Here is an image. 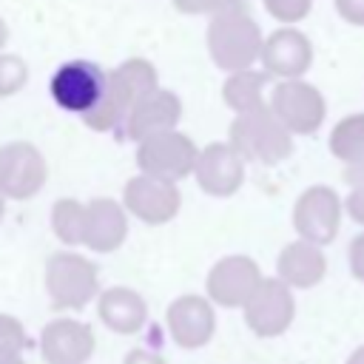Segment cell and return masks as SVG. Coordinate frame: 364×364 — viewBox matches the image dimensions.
<instances>
[{
    "label": "cell",
    "instance_id": "obj_1",
    "mask_svg": "<svg viewBox=\"0 0 364 364\" xmlns=\"http://www.w3.org/2000/svg\"><path fill=\"white\" fill-rule=\"evenodd\" d=\"M156 88H159V77H156L154 63H148L145 57H131L108 74V85H105L100 105L82 119L94 131H114L125 125L131 111L145 97H151Z\"/></svg>",
    "mask_w": 364,
    "mask_h": 364
},
{
    "label": "cell",
    "instance_id": "obj_2",
    "mask_svg": "<svg viewBox=\"0 0 364 364\" xmlns=\"http://www.w3.org/2000/svg\"><path fill=\"white\" fill-rule=\"evenodd\" d=\"M205 43L216 68H222L225 74H236L253 68V63L262 60L264 37L259 23L245 9H233L219 17H210Z\"/></svg>",
    "mask_w": 364,
    "mask_h": 364
},
{
    "label": "cell",
    "instance_id": "obj_3",
    "mask_svg": "<svg viewBox=\"0 0 364 364\" xmlns=\"http://www.w3.org/2000/svg\"><path fill=\"white\" fill-rule=\"evenodd\" d=\"M228 142L245 162L259 165H279L293 154V134L276 119L267 105L259 111L236 114L228 128Z\"/></svg>",
    "mask_w": 364,
    "mask_h": 364
},
{
    "label": "cell",
    "instance_id": "obj_4",
    "mask_svg": "<svg viewBox=\"0 0 364 364\" xmlns=\"http://www.w3.org/2000/svg\"><path fill=\"white\" fill-rule=\"evenodd\" d=\"M267 108L293 136H310L324 125L327 100L307 80H284L276 82L267 100Z\"/></svg>",
    "mask_w": 364,
    "mask_h": 364
},
{
    "label": "cell",
    "instance_id": "obj_5",
    "mask_svg": "<svg viewBox=\"0 0 364 364\" xmlns=\"http://www.w3.org/2000/svg\"><path fill=\"white\" fill-rule=\"evenodd\" d=\"M344 216V199L330 185H310L299 193L293 205V228L299 239L310 245H330L338 236Z\"/></svg>",
    "mask_w": 364,
    "mask_h": 364
},
{
    "label": "cell",
    "instance_id": "obj_6",
    "mask_svg": "<svg viewBox=\"0 0 364 364\" xmlns=\"http://www.w3.org/2000/svg\"><path fill=\"white\" fill-rule=\"evenodd\" d=\"M196 159H199V148L196 142L182 134V131H171V134H159L148 142H142L136 148V165L145 176L162 179V182H179L182 176L196 171Z\"/></svg>",
    "mask_w": 364,
    "mask_h": 364
},
{
    "label": "cell",
    "instance_id": "obj_7",
    "mask_svg": "<svg viewBox=\"0 0 364 364\" xmlns=\"http://www.w3.org/2000/svg\"><path fill=\"white\" fill-rule=\"evenodd\" d=\"M105 85H108V74L91 63V60H71V63H63L54 77H51V97L60 108L65 111H74V114H91L102 94H105Z\"/></svg>",
    "mask_w": 364,
    "mask_h": 364
},
{
    "label": "cell",
    "instance_id": "obj_8",
    "mask_svg": "<svg viewBox=\"0 0 364 364\" xmlns=\"http://www.w3.org/2000/svg\"><path fill=\"white\" fill-rule=\"evenodd\" d=\"M313 65V43L296 26H282L264 37L262 46V68L267 77L284 80H304Z\"/></svg>",
    "mask_w": 364,
    "mask_h": 364
},
{
    "label": "cell",
    "instance_id": "obj_9",
    "mask_svg": "<svg viewBox=\"0 0 364 364\" xmlns=\"http://www.w3.org/2000/svg\"><path fill=\"white\" fill-rule=\"evenodd\" d=\"M46 159L31 142H9L0 148V193L11 199L34 196L46 182Z\"/></svg>",
    "mask_w": 364,
    "mask_h": 364
},
{
    "label": "cell",
    "instance_id": "obj_10",
    "mask_svg": "<svg viewBox=\"0 0 364 364\" xmlns=\"http://www.w3.org/2000/svg\"><path fill=\"white\" fill-rule=\"evenodd\" d=\"M196 182L210 196H230L245 182V159L230 142H210L199 151Z\"/></svg>",
    "mask_w": 364,
    "mask_h": 364
},
{
    "label": "cell",
    "instance_id": "obj_11",
    "mask_svg": "<svg viewBox=\"0 0 364 364\" xmlns=\"http://www.w3.org/2000/svg\"><path fill=\"white\" fill-rule=\"evenodd\" d=\"M182 117V102L173 91L168 88H156L151 97H145L134 111L131 117L125 119L122 125V134L134 142H148L159 134H171L176 131V122Z\"/></svg>",
    "mask_w": 364,
    "mask_h": 364
},
{
    "label": "cell",
    "instance_id": "obj_12",
    "mask_svg": "<svg viewBox=\"0 0 364 364\" xmlns=\"http://www.w3.org/2000/svg\"><path fill=\"white\" fill-rule=\"evenodd\" d=\"M125 205L145 222H165L179 210V191L173 182L139 173L125 185Z\"/></svg>",
    "mask_w": 364,
    "mask_h": 364
},
{
    "label": "cell",
    "instance_id": "obj_13",
    "mask_svg": "<svg viewBox=\"0 0 364 364\" xmlns=\"http://www.w3.org/2000/svg\"><path fill=\"white\" fill-rule=\"evenodd\" d=\"M293 307L296 304H293L290 287L282 279H270V282H262L259 290L250 296V301H247V318L256 327V333L276 336V333H282L290 324Z\"/></svg>",
    "mask_w": 364,
    "mask_h": 364
},
{
    "label": "cell",
    "instance_id": "obj_14",
    "mask_svg": "<svg viewBox=\"0 0 364 364\" xmlns=\"http://www.w3.org/2000/svg\"><path fill=\"white\" fill-rule=\"evenodd\" d=\"M324 276H327V256L318 245L296 239L279 253V279L287 287H316Z\"/></svg>",
    "mask_w": 364,
    "mask_h": 364
},
{
    "label": "cell",
    "instance_id": "obj_15",
    "mask_svg": "<svg viewBox=\"0 0 364 364\" xmlns=\"http://www.w3.org/2000/svg\"><path fill=\"white\" fill-rule=\"evenodd\" d=\"M213 293L228 301V304H239V301H250V296L259 290L262 279H259V267L245 259V256H230L222 259L213 270Z\"/></svg>",
    "mask_w": 364,
    "mask_h": 364
},
{
    "label": "cell",
    "instance_id": "obj_16",
    "mask_svg": "<svg viewBox=\"0 0 364 364\" xmlns=\"http://www.w3.org/2000/svg\"><path fill=\"white\" fill-rule=\"evenodd\" d=\"M222 100L230 111L236 114H247V111H259L267 105V74L247 68V71H236L228 74V80L222 82Z\"/></svg>",
    "mask_w": 364,
    "mask_h": 364
},
{
    "label": "cell",
    "instance_id": "obj_17",
    "mask_svg": "<svg viewBox=\"0 0 364 364\" xmlns=\"http://www.w3.org/2000/svg\"><path fill=\"white\" fill-rule=\"evenodd\" d=\"M125 233V216L117 202L111 199H97L85 208V228L82 239L97 245V247H111L122 239Z\"/></svg>",
    "mask_w": 364,
    "mask_h": 364
},
{
    "label": "cell",
    "instance_id": "obj_18",
    "mask_svg": "<svg viewBox=\"0 0 364 364\" xmlns=\"http://www.w3.org/2000/svg\"><path fill=\"white\" fill-rule=\"evenodd\" d=\"M327 148L344 168L364 165V111L341 117L327 136Z\"/></svg>",
    "mask_w": 364,
    "mask_h": 364
},
{
    "label": "cell",
    "instance_id": "obj_19",
    "mask_svg": "<svg viewBox=\"0 0 364 364\" xmlns=\"http://www.w3.org/2000/svg\"><path fill=\"white\" fill-rule=\"evenodd\" d=\"M54 225L63 239L80 242L82 228H85V208H80V202H74V199H60L54 208Z\"/></svg>",
    "mask_w": 364,
    "mask_h": 364
},
{
    "label": "cell",
    "instance_id": "obj_20",
    "mask_svg": "<svg viewBox=\"0 0 364 364\" xmlns=\"http://www.w3.org/2000/svg\"><path fill=\"white\" fill-rule=\"evenodd\" d=\"M28 80V65L17 54H3L0 51V97L17 94Z\"/></svg>",
    "mask_w": 364,
    "mask_h": 364
},
{
    "label": "cell",
    "instance_id": "obj_21",
    "mask_svg": "<svg viewBox=\"0 0 364 364\" xmlns=\"http://www.w3.org/2000/svg\"><path fill=\"white\" fill-rule=\"evenodd\" d=\"M264 9L273 20L293 26L313 11V0H264Z\"/></svg>",
    "mask_w": 364,
    "mask_h": 364
},
{
    "label": "cell",
    "instance_id": "obj_22",
    "mask_svg": "<svg viewBox=\"0 0 364 364\" xmlns=\"http://www.w3.org/2000/svg\"><path fill=\"white\" fill-rule=\"evenodd\" d=\"M173 9L182 14H208V17H219L225 11L233 9H245L242 0H173Z\"/></svg>",
    "mask_w": 364,
    "mask_h": 364
},
{
    "label": "cell",
    "instance_id": "obj_23",
    "mask_svg": "<svg viewBox=\"0 0 364 364\" xmlns=\"http://www.w3.org/2000/svg\"><path fill=\"white\" fill-rule=\"evenodd\" d=\"M347 267H350V276L364 284V230L355 233L347 245Z\"/></svg>",
    "mask_w": 364,
    "mask_h": 364
},
{
    "label": "cell",
    "instance_id": "obj_24",
    "mask_svg": "<svg viewBox=\"0 0 364 364\" xmlns=\"http://www.w3.org/2000/svg\"><path fill=\"white\" fill-rule=\"evenodd\" d=\"M333 3H336V11L344 23L364 28V0H333Z\"/></svg>",
    "mask_w": 364,
    "mask_h": 364
},
{
    "label": "cell",
    "instance_id": "obj_25",
    "mask_svg": "<svg viewBox=\"0 0 364 364\" xmlns=\"http://www.w3.org/2000/svg\"><path fill=\"white\" fill-rule=\"evenodd\" d=\"M344 213L364 228V188H353L347 196H344Z\"/></svg>",
    "mask_w": 364,
    "mask_h": 364
},
{
    "label": "cell",
    "instance_id": "obj_26",
    "mask_svg": "<svg viewBox=\"0 0 364 364\" xmlns=\"http://www.w3.org/2000/svg\"><path fill=\"white\" fill-rule=\"evenodd\" d=\"M344 182L353 188H364V165H353V168H344Z\"/></svg>",
    "mask_w": 364,
    "mask_h": 364
},
{
    "label": "cell",
    "instance_id": "obj_27",
    "mask_svg": "<svg viewBox=\"0 0 364 364\" xmlns=\"http://www.w3.org/2000/svg\"><path fill=\"white\" fill-rule=\"evenodd\" d=\"M344 364H364V344H358V347L344 358Z\"/></svg>",
    "mask_w": 364,
    "mask_h": 364
},
{
    "label": "cell",
    "instance_id": "obj_28",
    "mask_svg": "<svg viewBox=\"0 0 364 364\" xmlns=\"http://www.w3.org/2000/svg\"><path fill=\"white\" fill-rule=\"evenodd\" d=\"M6 40H9V26H6V20L0 17V48L6 46Z\"/></svg>",
    "mask_w": 364,
    "mask_h": 364
},
{
    "label": "cell",
    "instance_id": "obj_29",
    "mask_svg": "<svg viewBox=\"0 0 364 364\" xmlns=\"http://www.w3.org/2000/svg\"><path fill=\"white\" fill-rule=\"evenodd\" d=\"M0 216H3V193H0Z\"/></svg>",
    "mask_w": 364,
    "mask_h": 364
}]
</instances>
